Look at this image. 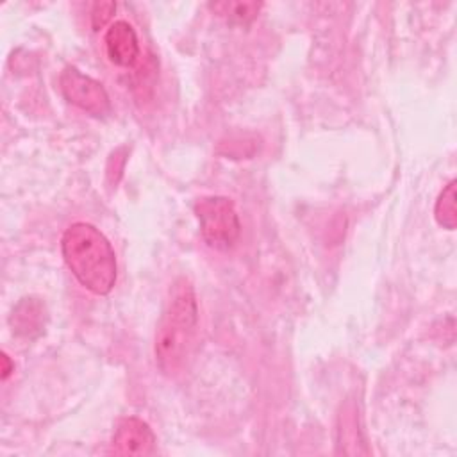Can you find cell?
Masks as SVG:
<instances>
[{
    "mask_svg": "<svg viewBox=\"0 0 457 457\" xmlns=\"http://www.w3.org/2000/svg\"><path fill=\"white\" fill-rule=\"evenodd\" d=\"M198 332V302L193 284L180 277L168 295L154 341L157 368L166 377H175L186 368Z\"/></svg>",
    "mask_w": 457,
    "mask_h": 457,
    "instance_id": "obj_1",
    "label": "cell"
},
{
    "mask_svg": "<svg viewBox=\"0 0 457 457\" xmlns=\"http://www.w3.org/2000/svg\"><path fill=\"white\" fill-rule=\"evenodd\" d=\"M66 266L82 287L93 295H109L116 284L118 264L109 239L91 223L75 221L61 237Z\"/></svg>",
    "mask_w": 457,
    "mask_h": 457,
    "instance_id": "obj_2",
    "label": "cell"
},
{
    "mask_svg": "<svg viewBox=\"0 0 457 457\" xmlns=\"http://www.w3.org/2000/svg\"><path fill=\"white\" fill-rule=\"evenodd\" d=\"M200 223V236L205 245L218 252L232 250L241 236V221L234 202L228 196H200L193 205Z\"/></svg>",
    "mask_w": 457,
    "mask_h": 457,
    "instance_id": "obj_3",
    "label": "cell"
},
{
    "mask_svg": "<svg viewBox=\"0 0 457 457\" xmlns=\"http://www.w3.org/2000/svg\"><path fill=\"white\" fill-rule=\"evenodd\" d=\"M64 98L84 112L104 118L111 112V100L105 87L75 66H66L59 77Z\"/></svg>",
    "mask_w": 457,
    "mask_h": 457,
    "instance_id": "obj_4",
    "label": "cell"
},
{
    "mask_svg": "<svg viewBox=\"0 0 457 457\" xmlns=\"http://www.w3.org/2000/svg\"><path fill=\"white\" fill-rule=\"evenodd\" d=\"M111 448L118 455H150L155 450V436L146 421L129 416L120 420Z\"/></svg>",
    "mask_w": 457,
    "mask_h": 457,
    "instance_id": "obj_5",
    "label": "cell"
},
{
    "mask_svg": "<svg viewBox=\"0 0 457 457\" xmlns=\"http://www.w3.org/2000/svg\"><path fill=\"white\" fill-rule=\"evenodd\" d=\"M104 46L107 59L120 68H132L141 54L137 34L125 20H118L109 25L104 36Z\"/></svg>",
    "mask_w": 457,
    "mask_h": 457,
    "instance_id": "obj_6",
    "label": "cell"
},
{
    "mask_svg": "<svg viewBox=\"0 0 457 457\" xmlns=\"http://www.w3.org/2000/svg\"><path fill=\"white\" fill-rule=\"evenodd\" d=\"M12 332L20 337H36L45 327V305L37 298H21L9 318Z\"/></svg>",
    "mask_w": 457,
    "mask_h": 457,
    "instance_id": "obj_7",
    "label": "cell"
},
{
    "mask_svg": "<svg viewBox=\"0 0 457 457\" xmlns=\"http://www.w3.org/2000/svg\"><path fill=\"white\" fill-rule=\"evenodd\" d=\"M209 7L212 12L225 18L228 23L248 25L257 18L262 4L261 2H216V4H211Z\"/></svg>",
    "mask_w": 457,
    "mask_h": 457,
    "instance_id": "obj_8",
    "label": "cell"
},
{
    "mask_svg": "<svg viewBox=\"0 0 457 457\" xmlns=\"http://www.w3.org/2000/svg\"><path fill=\"white\" fill-rule=\"evenodd\" d=\"M455 180H450L443 191L439 193L436 205H434V218L436 221L446 228V230H453L457 225V209H455Z\"/></svg>",
    "mask_w": 457,
    "mask_h": 457,
    "instance_id": "obj_9",
    "label": "cell"
},
{
    "mask_svg": "<svg viewBox=\"0 0 457 457\" xmlns=\"http://www.w3.org/2000/svg\"><path fill=\"white\" fill-rule=\"evenodd\" d=\"M114 11H116L114 2H95L93 9H91V27H93V30L104 29L111 21Z\"/></svg>",
    "mask_w": 457,
    "mask_h": 457,
    "instance_id": "obj_10",
    "label": "cell"
},
{
    "mask_svg": "<svg viewBox=\"0 0 457 457\" xmlns=\"http://www.w3.org/2000/svg\"><path fill=\"white\" fill-rule=\"evenodd\" d=\"M12 371H14V362L5 352H2V380H7Z\"/></svg>",
    "mask_w": 457,
    "mask_h": 457,
    "instance_id": "obj_11",
    "label": "cell"
}]
</instances>
